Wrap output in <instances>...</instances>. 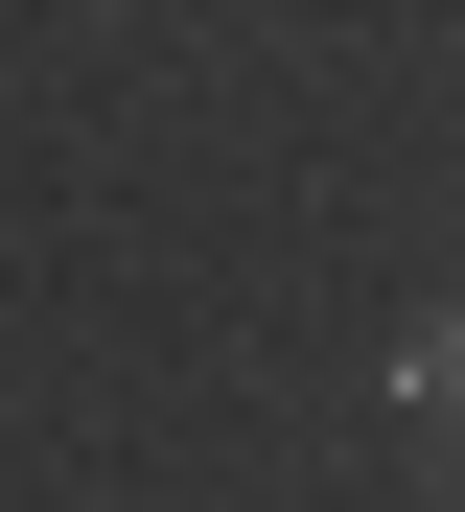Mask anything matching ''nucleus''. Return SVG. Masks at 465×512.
<instances>
[{
    "instance_id": "nucleus-1",
    "label": "nucleus",
    "mask_w": 465,
    "mask_h": 512,
    "mask_svg": "<svg viewBox=\"0 0 465 512\" xmlns=\"http://www.w3.org/2000/svg\"><path fill=\"white\" fill-rule=\"evenodd\" d=\"M419 396H442V419H465V303H442V326H419Z\"/></svg>"
}]
</instances>
